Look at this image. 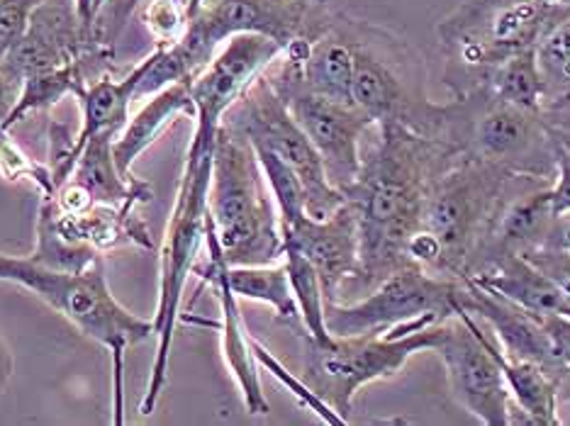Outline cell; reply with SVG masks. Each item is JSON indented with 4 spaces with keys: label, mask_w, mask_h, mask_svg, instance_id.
I'll return each mask as SVG.
<instances>
[{
    "label": "cell",
    "mask_w": 570,
    "mask_h": 426,
    "mask_svg": "<svg viewBox=\"0 0 570 426\" xmlns=\"http://www.w3.org/2000/svg\"><path fill=\"white\" fill-rule=\"evenodd\" d=\"M254 151H256L258 164H262V171L266 176L271 196H274V200H276L281 225H293L295 219L307 215L305 190H303L301 178H297V174L278 157V153L262 149V147H254Z\"/></svg>",
    "instance_id": "obj_29"
},
{
    "label": "cell",
    "mask_w": 570,
    "mask_h": 426,
    "mask_svg": "<svg viewBox=\"0 0 570 426\" xmlns=\"http://www.w3.org/2000/svg\"><path fill=\"white\" fill-rule=\"evenodd\" d=\"M98 55H112V49L102 47L96 40V34H90L83 28L73 3L45 0L42 6L35 8L18 44L8 51L0 63L16 79L24 81L28 76L71 67V63Z\"/></svg>",
    "instance_id": "obj_11"
},
{
    "label": "cell",
    "mask_w": 570,
    "mask_h": 426,
    "mask_svg": "<svg viewBox=\"0 0 570 426\" xmlns=\"http://www.w3.org/2000/svg\"><path fill=\"white\" fill-rule=\"evenodd\" d=\"M205 244H207V258L205 264H196L193 268V276L200 278L205 286H210L217 295L219 303V325H210L219 329V344H223V358L227 364L229 376L235 378L244 409L249 415H268L271 405L264 393L262 376H258V360L254 356V337L244 325L242 309H239V298L232 293L229 283L225 278V256L223 249H219V241L215 237V229L210 222V215H207L205 222Z\"/></svg>",
    "instance_id": "obj_13"
},
{
    "label": "cell",
    "mask_w": 570,
    "mask_h": 426,
    "mask_svg": "<svg viewBox=\"0 0 570 426\" xmlns=\"http://www.w3.org/2000/svg\"><path fill=\"white\" fill-rule=\"evenodd\" d=\"M55 200V198H51ZM139 205H100L79 215H63L55 205V219L63 237L73 244L106 254L120 247L154 249L147 219L137 212Z\"/></svg>",
    "instance_id": "obj_17"
},
{
    "label": "cell",
    "mask_w": 570,
    "mask_h": 426,
    "mask_svg": "<svg viewBox=\"0 0 570 426\" xmlns=\"http://www.w3.org/2000/svg\"><path fill=\"white\" fill-rule=\"evenodd\" d=\"M285 47L268 34L242 32L215 51L210 63L190 81L196 125L217 129L227 110L246 93Z\"/></svg>",
    "instance_id": "obj_12"
},
{
    "label": "cell",
    "mask_w": 570,
    "mask_h": 426,
    "mask_svg": "<svg viewBox=\"0 0 570 426\" xmlns=\"http://www.w3.org/2000/svg\"><path fill=\"white\" fill-rule=\"evenodd\" d=\"M0 280L35 293L55 313L69 319L86 339L106 348L112 364V424L125 426V358L129 348L154 337V319L129 313L115 298L102 258L79 274H69L35 264L30 256L0 254Z\"/></svg>",
    "instance_id": "obj_2"
},
{
    "label": "cell",
    "mask_w": 570,
    "mask_h": 426,
    "mask_svg": "<svg viewBox=\"0 0 570 426\" xmlns=\"http://www.w3.org/2000/svg\"><path fill=\"white\" fill-rule=\"evenodd\" d=\"M193 6H196V0H147L139 16L157 40V47L176 44L184 37Z\"/></svg>",
    "instance_id": "obj_32"
},
{
    "label": "cell",
    "mask_w": 570,
    "mask_h": 426,
    "mask_svg": "<svg viewBox=\"0 0 570 426\" xmlns=\"http://www.w3.org/2000/svg\"><path fill=\"white\" fill-rule=\"evenodd\" d=\"M112 141L115 135L90 137L79 153V161H76L69 180L86 188L90 198L100 205H147L154 198V188L147 180L125 176L118 169Z\"/></svg>",
    "instance_id": "obj_20"
},
{
    "label": "cell",
    "mask_w": 570,
    "mask_h": 426,
    "mask_svg": "<svg viewBox=\"0 0 570 426\" xmlns=\"http://www.w3.org/2000/svg\"><path fill=\"white\" fill-rule=\"evenodd\" d=\"M547 96L551 88L570 86V22H561L534 47Z\"/></svg>",
    "instance_id": "obj_33"
},
{
    "label": "cell",
    "mask_w": 570,
    "mask_h": 426,
    "mask_svg": "<svg viewBox=\"0 0 570 426\" xmlns=\"http://www.w3.org/2000/svg\"><path fill=\"white\" fill-rule=\"evenodd\" d=\"M207 215L229 266L283 261V231L276 200L249 139L219 125L213 147Z\"/></svg>",
    "instance_id": "obj_4"
},
{
    "label": "cell",
    "mask_w": 570,
    "mask_h": 426,
    "mask_svg": "<svg viewBox=\"0 0 570 426\" xmlns=\"http://www.w3.org/2000/svg\"><path fill=\"white\" fill-rule=\"evenodd\" d=\"M219 129V127H217ZM217 129L196 125L186 151L184 174L178 180L174 210L168 215L166 231L159 247V303L154 315V337H157V356H154L147 393L141 397L139 415L151 417L157 412L161 393L168 380V360H171L174 331L180 315L186 283L198 264V251L205 241L207 196L213 178V147Z\"/></svg>",
    "instance_id": "obj_3"
},
{
    "label": "cell",
    "mask_w": 570,
    "mask_h": 426,
    "mask_svg": "<svg viewBox=\"0 0 570 426\" xmlns=\"http://www.w3.org/2000/svg\"><path fill=\"white\" fill-rule=\"evenodd\" d=\"M71 3H73L76 16H79L83 28L90 34H96L94 32V24H96V0H71Z\"/></svg>",
    "instance_id": "obj_40"
},
{
    "label": "cell",
    "mask_w": 570,
    "mask_h": 426,
    "mask_svg": "<svg viewBox=\"0 0 570 426\" xmlns=\"http://www.w3.org/2000/svg\"><path fill=\"white\" fill-rule=\"evenodd\" d=\"M0 176L10 184L18 180H30V184L40 190V198H55V178L47 164H37L32 157L22 151L16 139L10 137V129L0 125Z\"/></svg>",
    "instance_id": "obj_30"
},
{
    "label": "cell",
    "mask_w": 570,
    "mask_h": 426,
    "mask_svg": "<svg viewBox=\"0 0 570 426\" xmlns=\"http://www.w3.org/2000/svg\"><path fill=\"white\" fill-rule=\"evenodd\" d=\"M225 278L229 283L232 293L239 300L262 303L274 309L276 317L285 321L301 319L297 313V303L291 288L288 270L285 264H268V266H225Z\"/></svg>",
    "instance_id": "obj_25"
},
{
    "label": "cell",
    "mask_w": 570,
    "mask_h": 426,
    "mask_svg": "<svg viewBox=\"0 0 570 426\" xmlns=\"http://www.w3.org/2000/svg\"><path fill=\"white\" fill-rule=\"evenodd\" d=\"M541 22L534 0H465L442 24V37L465 69L492 71L517 51L537 47Z\"/></svg>",
    "instance_id": "obj_10"
},
{
    "label": "cell",
    "mask_w": 570,
    "mask_h": 426,
    "mask_svg": "<svg viewBox=\"0 0 570 426\" xmlns=\"http://www.w3.org/2000/svg\"><path fill=\"white\" fill-rule=\"evenodd\" d=\"M149 69V57L137 63L135 71H129L122 79H112L108 73H100L98 79L86 83L73 98L81 102L83 125L76 132V161L86 141L96 135H115L118 137L127 120L129 106L137 100V88Z\"/></svg>",
    "instance_id": "obj_19"
},
{
    "label": "cell",
    "mask_w": 570,
    "mask_h": 426,
    "mask_svg": "<svg viewBox=\"0 0 570 426\" xmlns=\"http://www.w3.org/2000/svg\"><path fill=\"white\" fill-rule=\"evenodd\" d=\"M490 96L522 110H541V102L547 100V86L541 79L534 47L517 51L490 71Z\"/></svg>",
    "instance_id": "obj_26"
},
{
    "label": "cell",
    "mask_w": 570,
    "mask_h": 426,
    "mask_svg": "<svg viewBox=\"0 0 570 426\" xmlns=\"http://www.w3.org/2000/svg\"><path fill=\"white\" fill-rule=\"evenodd\" d=\"M283 264H285V270H288L297 313H301V321L307 331V337H313L320 344L332 341V334L325 321L327 300H325V290H322V280L317 276L315 266L309 264L301 251L293 247H285V244H283Z\"/></svg>",
    "instance_id": "obj_28"
},
{
    "label": "cell",
    "mask_w": 570,
    "mask_h": 426,
    "mask_svg": "<svg viewBox=\"0 0 570 426\" xmlns=\"http://www.w3.org/2000/svg\"><path fill=\"white\" fill-rule=\"evenodd\" d=\"M439 339L442 321L410 334L332 337L327 344L305 337L303 380L348 424L361 387L397 376L414 354L436 348Z\"/></svg>",
    "instance_id": "obj_6"
},
{
    "label": "cell",
    "mask_w": 570,
    "mask_h": 426,
    "mask_svg": "<svg viewBox=\"0 0 570 426\" xmlns=\"http://www.w3.org/2000/svg\"><path fill=\"white\" fill-rule=\"evenodd\" d=\"M539 317L549 331L556 360H559V395L563 390L570 393V317H561V315H539Z\"/></svg>",
    "instance_id": "obj_36"
},
{
    "label": "cell",
    "mask_w": 570,
    "mask_h": 426,
    "mask_svg": "<svg viewBox=\"0 0 570 426\" xmlns=\"http://www.w3.org/2000/svg\"><path fill=\"white\" fill-rule=\"evenodd\" d=\"M45 0H0V61L18 44L30 16Z\"/></svg>",
    "instance_id": "obj_35"
},
{
    "label": "cell",
    "mask_w": 570,
    "mask_h": 426,
    "mask_svg": "<svg viewBox=\"0 0 570 426\" xmlns=\"http://www.w3.org/2000/svg\"><path fill=\"white\" fill-rule=\"evenodd\" d=\"M379 132V145L346 192L358 225V268L346 286L371 290L412 264L407 241L420 229L426 192L442 174V149L434 137L403 125H385Z\"/></svg>",
    "instance_id": "obj_1"
},
{
    "label": "cell",
    "mask_w": 570,
    "mask_h": 426,
    "mask_svg": "<svg viewBox=\"0 0 570 426\" xmlns=\"http://www.w3.org/2000/svg\"><path fill=\"white\" fill-rule=\"evenodd\" d=\"M352 81L354 47L346 32L330 30L309 40L305 57V86L309 90L330 100L352 102Z\"/></svg>",
    "instance_id": "obj_23"
},
{
    "label": "cell",
    "mask_w": 570,
    "mask_h": 426,
    "mask_svg": "<svg viewBox=\"0 0 570 426\" xmlns=\"http://www.w3.org/2000/svg\"><path fill=\"white\" fill-rule=\"evenodd\" d=\"M434 351L442 356L449 390L456 403L485 426H510V387L504 383L498 351L500 344L488 337L475 315L459 307L442 321V339Z\"/></svg>",
    "instance_id": "obj_9"
},
{
    "label": "cell",
    "mask_w": 570,
    "mask_h": 426,
    "mask_svg": "<svg viewBox=\"0 0 570 426\" xmlns=\"http://www.w3.org/2000/svg\"><path fill=\"white\" fill-rule=\"evenodd\" d=\"M543 247H551V249H559L563 254L570 256V210H563L556 215L553 225H551V235L547 239Z\"/></svg>",
    "instance_id": "obj_38"
},
{
    "label": "cell",
    "mask_w": 570,
    "mask_h": 426,
    "mask_svg": "<svg viewBox=\"0 0 570 426\" xmlns=\"http://www.w3.org/2000/svg\"><path fill=\"white\" fill-rule=\"evenodd\" d=\"M35 264L55 270H69V274H79L94 266L100 254L83 247V244H73L61 235L55 219V200L40 198V210H37V241L35 251L28 254Z\"/></svg>",
    "instance_id": "obj_27"
},
{
    "label": "cell",
    "mask_w": 570,
    "mask_h": 426,
    "mask_svg": "<svg viewBox=\"0 0 570 426\" xmlns=\"http://www.w3.org/2000/svg\"><path fill=\"white\" fill-rule=\"evenodd\" d=\"M498 360L502 368L504 383L510 387V395L520 407L527 419L537 426H559V385L543 370L539 364L531 360H514L498 351Z\"/></svg>",
    "instance_id": "obj_24"
},
{
    "label": "cell",
    "mask_w": 570,
    "mask_h": 426,
    "mask_svg": "<svg viewBox=\"0 0 570 426\" xmlns=\"http://www.w3.org/2000/svg\"><path fill=\"white\" fill-rule=\"evenodd\" d=\"M465 280L520 305L531 315L570 317L568 293L522 254H498L483 270H475Z\"/></svg>",
    "instance_id": "obj_16"
},
{
    "label": "cell",
    "mask_w": 570,
    "mask_h": 426,
    "mask_svg": "<svg viewBox=\"0 0 570 426\" xmlns=\"http://www.w3.org/2000/svg\"><path fill=\"white\" fill-rule=\"evenodd\" d=\"M556 219L551 188L531 190L504 208L492 225V247L500 254H527L547 244Z\"/></svg>",
    "instance_id": "obj_22"
},
{
    "label": "cell",
    "mask_w": 570,
    "mask_h": 426,
    "mask_svg": "<svg viewBox=\"0 0 570 426\" xmlns=\"http://www.w3.org/2000/svg\"><path fill=\"white\" fill-rule=\"evenodd\" d=\"M461 280L432 276L420 264H407L356 303H327L325 321L332 337H364L397 327L439 325L461 307Z\"/></svg>",
    "instance_id": "obj_7"
},
{
    "label": "cell",
    "mask_w": 570,
    "mask_h": 426,
    "mask_svg": "<svg viewBox=\"0 0 570 426\" xmlns=\"http://www.w3.org/2000/svg\"><path fill=\"white\" fill-rule=\"evenodd\" d=\"M223 125L249 139L252 147L278 153L291 166L303 184L305 210L309 217L325 219L346 202L344 192L327 180L317 149L303 132V127L295 122L285 100L268 81L266 71L227 110Z\"/></svg>",
    "instance_id": "obj_8"
},
{
    "label": "cell",
    "mask_w": 570,
    "mask_h": 426,
    "mask_svg": "<svg viewBox=\"0 0 570 426\" xmlns=\"http://www.w3.org/2000/svg\"><path fill=\"white\" fill-rule=\"evenodd\" d=\"M12 373H16V358H12L10 346L0 339V395L6 393Z\"/></svg>",
    "instance_id": "obj_39"
},
{
    "label": "cell",
    "mask_w": 570,
    "mask_h": 426,
    "mask_svg": "<svg viewBox=\"0 0 570 426\" xmlns=\"http://www.w3.org/2000/svg\"><path fill=\"white\" fill-rule=\"evenodd\" d=\"M139 3L141 0H96V40L110 49L127 28L129 18L135 16Z\"/></svg>",
    "instance_id": "obj_34"
},
{
    "label": "cell",
    "mask_w": 570,
    "mask_h": 426,
    "mask_svg": "<svg viewBox=\"0 0 570 426\" xmlns=\"http://www.w3.org/2000/svg\"><path fill=\"white\" fill-rule=\"evenodd\" d=\"M510 169L488 159H465L442 171L426 192L420 229L430 231L442 251V274L465 280L478 239L500 215Z\"/></svg>",
    "instance_id": "obj_5"
},
{
    "label": "cell",
    "mask_w": 570,
    "mask_h": 426,
    "mask_svg": "<svg viewBox=\"0 0 570 426\" xmlns=\"http://www.w3.org/2000/svg\"><path fill=\"white\" fill-rule=\"evenodd\" d=\"M537 139H543L539 112L514 108L495 98L478 115L473 127L478 157L502 166H508L510 159H522Z\"/></svg>",
    "instance_id": "obj_21"
},
{
    "label": "cell",
    "mask_w": 570,
    "mask_h": 426,
    "mask_svg": "<svg viewBox=\"0 0 570 426\" xmlns=\"http://www.w3.org/2000/svg\"><path fill=\"white\" fill-rule=\"evenodd\" d=\"M20 88L22 81L16 79L3 63H0V125H6V120L10 118V112L16 110L18 98H20Z\"/></svg>",
    "instance_id": "obj_37"
},
{
    "label": "cell",
    "mask_w": 570,
    "mask_h": 426,
    "mask_svg": "<svg viewBox=\"0 0 570 426\" xmlns=\"http://www.w3.org/2000/svg\"><path fill=\"white\" fill-rule=\"evenodd\" d=\"M354 47V81H352V102L366 112L373 125H403L414 129L420 135H430V127L422 120L414 108V100H410L407 83L403 81L391 63L383 59V55L373 49L361 37L348 34Z\"/></svg>",
    "instance_id": "obj_15"
},
{
    "label": "cell",
    "mask_w": 570,
    "mask_h": 426,
    "mask_svg": "<svg viewBox=\"0 0 570 426\" xmlns=\"http://www.w3.org/2000/svg\"><path fill=\"white\" fill-rule=\"evenodd\" d=\"M254 344V356H256V360H258V366H264L271 376H274L278 383H283V387H288L291 390V395L297 399V403H301L305 409H309V412H315V415L325 422V424H332V426H342V424H346L340 415H336V412L325 403V399H322L313 387H309L303 378H297V376H293V373L285 368L281 360L268 351V348L258 341V339H254L252 341Z\"/></svg>",
    "instance_id": "obj_31"
},
{
    "label": "cell",
    "mask_w": 570,
    "mask_h": 426,
    "mask_svg": "<svg viewBox=\"0 0 570 426\" xmlns=\"http://www.w3.org/2000/svg\"><path fill=\"white\" fill-rule=\"evenodd\" d=\"M283 244L301 251L315 266L327 303H340L342 288L358 268V225L352 202L325 219L303 215L293 225H281Z\"/></svg>",
    "instance_id": "obj_14"
},
{
    "label": "cell",
    "mask_w": 570,
    "mask_h": 426,
    "mask_svg": "<svg viewBox=\"0 0 570 426\" xmlns=\"http://www.w3.org/2000/svg\"><path fill=\"white\" fill-rule=\"evenodd\" d=\"M180 118L196 120V102H193L190 81L166 86L145 102L135 118H129L122 132L112 141L115 164L125 176H132L135 161L157 141L168 127Z\"/></svg>",
    "instance_id": "obj_18"
}]
</instances>
